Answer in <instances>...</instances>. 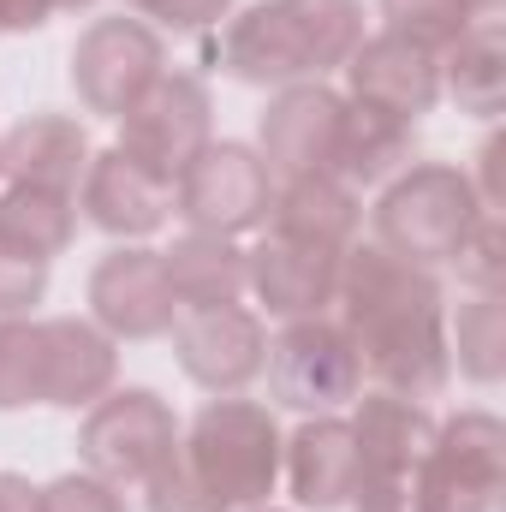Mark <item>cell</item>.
Returning a JSON list of instances; mask_svg holds the SVG:
<instances>
[{
	"mask_svg": "<svg viewBox=\"0 0 506 512\" xmlns=\"http://www.w3.org/2000/svg\"><path fill=\"white\" fill-rule=\"evenodd\" d=\"M358 42L352 0H268L227 30V66L256 84L328 72Z\"/></svg>",
	"mask_w": 506,
	"mask_h": 512,
	"instance_id": "6da1fadb",
	"label": "cell"
},
{
	"mask_svg": "<svg viewBox=\"0 0 506 512\" xmlns=\"http://www.w3.org/2000/svg\"><path fill=\"white\" fill-rule=\"evenodd\" d=\"M274 465H280V435H274V417H268L262 405L221 399V405H209V411L197 417L185 471H191L221 507L262 501V495L274 489Z\"/></svg>",
	"mask_w": 506,
	"mask_h": 512,
	"instance_id": "7a4b0ae2",
	"label": "cell"
},
{
	"mask_svg": "<svg viewBox=\"0 0 506 512\" xmlns=\"http://www.w3.org/2000/svg\"><path fill=\"white\" fill-rule=\"evenodd\" d=\"M84 459L108 483H155L179 459V429L155 393H114L84 423Z\"/></svg>",
	"mask_w": 506,
	"mask_h": 512,
	"instance_id": "3957f363",
	"label": "cell"
},
{
	"mask_svg": "<svg viewBox=\"0 0 506 512\" xmlns=\"http://www.w3.org/2000/svg\"><path fill=\"white\" fill-rule=\"evenodd\" d=\"M209 96L197 78H155L137 102L126 108V149L137 167H149L155 179H179L209 143Z\"/></svg>",
	"mask_w": 506,
	"mask_h": 512,
	"instance_id": "277c9868",
	"label": "cell"
},
{
	"mask_svg": "<svg viewBox=\"0 0 506 512\" xmlns=\"http://www.w3.org/2000/svg\"><path fill=\"white\" fill-rule=\"evenodd\" d=\"M155 78H161V42L137 18H102L72 54V84L96 114H126Z\"/></svg>",
	"mask_w": 506,
	"mask_h": 512,
	"instance_id": "5b68a950",
	"label": "cell"
},
{
	"mask_svg": "<svg viewBox=\"0 0 506 512\" xmlns=\"http://www.w3.org/2000/svg\"><path fill=\"white\" fill-rule=\"evenodd\" d=\"M179 203L197 221V233H221L227 239V233H239V227L268 215V167L239 143L203 149L179 173Z\"/></svg>",
	"mask_w": 506,
	"mask_h": 512,
	"instance_id": "8992f818",
	"label": "cell"
},
{
	"mask_svg": "<svg viewBox=\"0 0 506 512\" xmlns=\"http://www.w3.org/2000/svg\"><path fill=\"white\" fill-rule=\"evenodd\" d=\"M173 346H179V364L197 376L203 387H239L262 370V322L239 304H203V310H185L179 328H173Z\"/></svg>",
	"mask_w": 506,
	"mask_h": 512,
	"instance_id": "52a82bcc",
	"label": "cell"
},
{
	"mask_svg": "<svg viewBox=\"0 0 506 512\" xmlns=\"http://www.w3.org/2000/svg\"><path fill=\"white\" fill-rule=\"evenodd\" d=\"M274 387L292 405H334L358 387V352L328 322H298L274 346Z\"/></svg>",
	"mask_w": 506,
	"mask_h": 512,
	"instance_id": "ba28073f",
	"label": "cell"
},
{
	"mask_svg": "<svg viewBox=\"0 0 506 512\" xmlns=\"http://www.w3.org/2000/svg\"><path fill=\"white\" fill-rule=\"evenodd\" d=\"M90 304H96V316H102L108 328L143 340V334H161V328L173 322V304H179V298H173V286H167L161 256L114 251L96 268V280H90Z\"/></svg>",
	"mask_w": 506,
	"mask_h": 512,
	"instance_id": "9c48e42d",
	"label": "cell"
},
{
	"mask_svg": "<svg viewBox=\"0 0 506 512\" xmlns=\"http://www.w3.org/2000/svg\"><path fill=\"white\" fill-rule=\"evenodd\" d=\"M167 203H173V185L155 179L149 167H137L126 149H108L90 167V179H84V209L108 233H149V227H161Z\"/></svg>",
	"mask_w": 506,
	"mask_h": 512,
	"instance_id": "30bf717a",
	"label": "cell"
},
{
	"mask_svg": "<svg viewBox=\"0 0 506 512\" xmlns=\"http://www.w3.org/2000/svg\"><path fill=\"white\" fill-rule=\"evenodd\" d=\"M340 120H346V108H340L334 96H322V90H292V96H280V102L268 108V120H262L268 161L286 167L292 179L322 173V161H328L334 143H340Z\"/></svg>",
	"mask_w": 506,
	"mask_h": 512,
	"instance_id": "8fae6325",
	"label": "cell"
},
{
	"mask_svg": "<svg viewBox=\"0 0 506 512\" xmlns=\"http://www.w3.org/2000/svg\"><path fill=\"white\" fill-rule=\"evenodd\" d=\"M245 274H256V292L268 298V310L310 316L334 292V245H316V239H298V233H274Z\"/></svg>",
	"mask_w": 506,
	"mask_h": 512,
	"instance_id": "7c38bea8",
	"label": "cell"
},
{
	"mask_svg": "<svg viewBox=\"0 0 506 512\" xmlns=\"http://www.w3.org/2000/svg\"><path fill=\"white\" fill-rule=\"evenodd\" d=\"M6 173L12 185L24 191H48V197H66L84 173V131L72 120H30L6 137Z\"/></svg>",
	"mask_w": 506,
	"mask_h": 512,
	"instance_id": "4fadbf2b",
	"label": "cell"
},
{
	"mask_svg": "<svg viewBox=\"0 0 506 512\" xmlns=\"http://www.w3.org/2000/svg\"><path fill=\"white\" fill-rule=\"evenodd\" d=\"M161 268H167V286H173V298L185 310L233 304L239 286H245V256L233 251L221 233H191L185 245H173V256Z\"/></svg>",
	"mask_w": 506,
	"mask_h": 512,
	"instance_id": "5bb4252c",
	"label": "cell"
},
{
	"mask_svg": "<svg viewBox=\"0 0 506 512\" xmlns=\"http://www.w3.org/2000/svg\"><path fill=\"white\" fill-rule=\"evenodd\" d=\"M358 483V447H352V429L340 423H310L298 441H292V489L304 507H334L340 495H352Z\"/></svg>",
	"mask_w": 506,
	"mask_h": 512,
	"instance_id": "9a60e30c",
	"label": "cell"
},
{
	"mask_svg": "<svg viewBox=\"0 0 506 512\" xmlns=\"http://www.w3.org/2000/svg\"><path fill=\"white\" fill-rule=\"evenodd\" d=\"M42 286H48V256L24 251L18 239L0 233V310H24V304H36Z\"/></svg>",
	"mask_w": 506,
	"mask_h": 512,
	"instance_id": "2e32d148",
	"label": "cell"
},
{
	"mask_svg": "<svg viewBox=\"0 0 506 512\" xmlns=\"http://www.w3.org/2000/svg\"><path fill=\"white\" fill-rule=\"evenodd\" d=\"M36 512H126L120 507V495L108 489V483H96V477H66V483H54Z\"/></svg>",
	"mask_w": 506,
	"mask_h": 512,
	"instance_id": "e0dca14e",
	"label": "cell"
},
{
	"mask_svg": "<svg viewBox=\"0 0 506 512\" xmlns=\"http://www.w3.org/2000/svg\"><path fill=\"white\" fill-rule=\"evenodd\" d=\"M131 6H143V12H155L167 24H203V18L227 12V0H131Z\"/></svg>",
	"mask_w": 506,
	"mask_h": 512,
	"instance_id": "ac0fdd59",
	"label": "cell"
},
{
	"mask_svg": "<svg viewBox=\"0 0 506 512\" xmlns=\"http://www.w3.org/2000/svg\"><path fill=\"white\" fill-rule=\"evenodd\" d=\"M36 489L24 483V477H0V512H36Z\"/></svg>",
	"mask_w": 506,
	"mask_h": 512,
	"instance_id": "d6986e66",
	"label": "cell"
}]
</instances>
